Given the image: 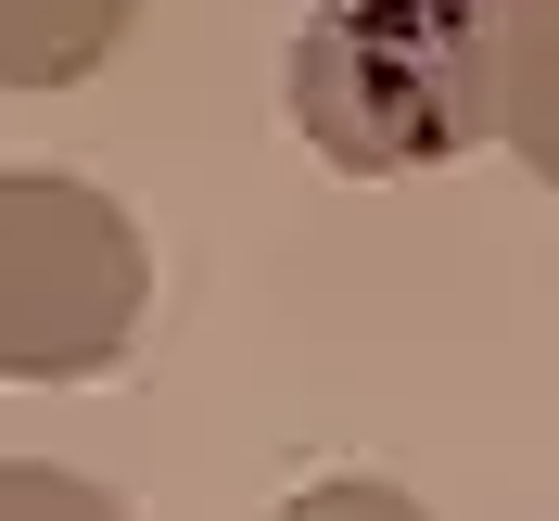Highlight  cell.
Here are the masks:
<instances>
[{"instance_id":"obj_1","label":"cell","mask_w":559,"mask_h":521,"mask_svg":"<svg viewBox=\"0 0 559 521\" xmlns=\"http://www.w3.org/2000/svg\"><path fill=\"white\" fill-rule=\"evenodd\" d=\"M293 140L344 178H419L496 140V13L484 0H318L280 64Z\"/></svg>"},{"instance_id":"obj_2","label":"cell","mask_w":559,"mask_h":521,"mask_svg":"<svg viewBox=\"0 0 559 521\" xmlns=\"http://www.w3.org/2000/svg\"><path fill=\"white\" fill-rule=\"evenodd\" d=\"M153 318V242L64 166H0V382H103Z\"/></svg>"},{"instance_id":"obj_3","label":"cell","mask_w":559,"mask_h":521,"mask_svg":"<svg viewBox=\"0 0 559 521\" xmlns=\"http://www.w3.org/2000/svg\"><path fill=\"white\" fill-rule=\"evenodd\" d=\"M140 0H0V90H76L128 51Z\"/></svg>"},{"instance_id":"obj_4","label":"cell","mask_w":559,"mask_h":521,"mask_svg":"<svg viewBox=\"0 0 559 521\" xmlns=\"http://www.w3.org/2000/svg\"><path fill=\"white\" fill-rule=\"evenodd\" d=\"M496 140L559 191V0L496 13Z\"/></svg>"},{"instance_id":"obj_5","label":"cell","mask_w":559,"mask_h":521,"mask_svg":"<svg viewBox=\"0 0 559 521\" xmlns=\"http://www.w3.org/2000/svg\"><path fill=\"white\" fill-rule=\"evenodd\" d=\"M0 521H128V496H103L90 471H51V458H0Z\"/></svg>"},{"instance_id":"obj_6","label":"cell","mask_w":559,"mask_h":521,"mask_svg":"<svg viewBox=\"0 0 559 521\" xmlns=\"http://www.w3.org/2000/svg\"><path fill=\"white\" fill-rule=\"evenodd\" d=\"M280 521H432L407 484H382V471H331V484L280 496Z\"/></svg>"},{"instance_id":"obj_7","label":"cell","mask_w":559,"mask_h":521,"mask_svg":"<svg viewBox=\"0 0 559 521\" xmlns=\"http://www.w3.org/2000/svg\"><path fill=\"white\" fill-rule=\"evenodd\" d=\"M484 13H509V0H484Z\"/></svg>"}]
</instances>
